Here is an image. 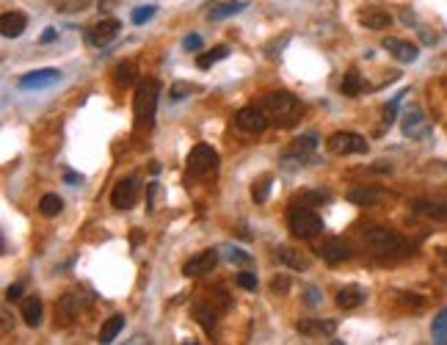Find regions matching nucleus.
Segmentation results:
<instances>
[{"instance_id": "obj_6", "label": "nucleus", "mask_w": 447, "mask_h": 345, "mask_svg": "<svg viewBox=\"0 0 447 345\" xmlns=\"http://www.w3.org/2000/svg\"><path fill=\"white\" fill-rule=\"evenodd\" d=\"M326 149H329L331 155H340V158H345V155H365V152H368V141H365V136H359V133H345V130H340V133L329 136Z\"/></svg>"}, {"instance_id": "obj_16", "label": "nucleus", "mask_w": 447, "mask_h": 345, "mask_svg": "<svg viewBox=\"0 0 447 345\" xmlns=\"http://www.w3.org/2000/svg\"><path fill=\"white\" fill-rule=\"evenodd\" d=\"M384 50H389L400 64H411V61H417V56H420L417 45H411V42H406V39H395V36H386V39H384Z\"/></svg>"}, {"instance_id": "obj_44", "label": "nucleus", "mask_w": 447, "mask_h": 345, "mask_svg": "<svg viewBox=\"0 0 447 345\" xmlns=\"http://www.w3.org/2000/svg\"><path fill=\"white\" fill-rule=\"evenodd\" d=\"M56 36H58V31H56V28H47L39 42H42V45H50V42H56Z\"/></svg>"}, {"instance_id": "obj_42", "label": "nucleus", "mask_w": 447, "mask_h": 345, "mask_svg": "<svg viewBox=\"0 0 447 345\" xmlns=\"http://www.w3.org/2000/svg\"><path fill=\"white\" fill-rule=\"evenodd\" d=\"M182 45H185V50H199V47H202V36H199V33H191V36H185Z\"/></svg>"}, {"instance_id": "obj_19", "label": "nucleus", "mask_w": 447, "mask_h": 345, "mask_svg": "<svg viewBox=\"0 0 447 345\" xmlns=\"http://www.w3.org/2000/svg\"><path fill=\"white\" fill-rule=\"evenodd\" d=\"M25 25H28V20H25V14H19V11H6V14L0 17V31H3L6 39L22 36Z\"/></svg>"}, {"instance_id": "obj_43", "label": "nucleus", "mask_w": 447, "mask_h": 345, "mask_svg": "<svg viewBox=\"0 0 447 345\" xmlns=\"http://www.w3.org/2000/svg\"><path fill=\"white\" fill-rule=\"evenodd\" d=\"M19 293H22V284H11V287L6 290V301H17Z\"/></svg>"}, {"instance_id": "obj_12", "label": "nucleus", "mask_w": 447, "mask_h": 345, "mask_svg": "<svg viewBox=\"0 0 447 345\" xmlns=\"http://www.w3.org/2000/svg\"><path fill=\"white\" fill-rule=\"evenodd\" d=\"M119 31H122V22H119V20H102V22H97V25L88 31V42H91L94 47H108V45L119 36Z\"/></svg>"}, {"instance_id": "obj_15", "label": "nucleus", "mask_w": 447, "mask_h": 345, "mask_svg": "<svg viewBox=\"0 0 447 345\" xmlns=\"http://www.w3.org/2000/svg\"><path fill=\"white\" fill-rule=\"evenodd\" d=\"M298 335L304 337H329L337 332V323L334 321H323V318H304L296 323Z\"/></svg>"}, {"instance_id": "obj_34", "label": "nucleus", "mask_w": 447, "mask_h": 345, "mask_svg": "<svg viewBox=\"0 0 447 345\" xmlns=\"http://www.w3.org/2000/svg\"><path fill=\"white\" fill-rule=\"evenodd\" d=\"M194 91H196V86H194V83H174V86H171V91H168V97H171L174 102H180V100L191 97Z\"/></svg>"}, {"instance_id": "obj_26", "label": "nucleus", "mask_w": 447, "mask_h": 345, "mask_svg": "<svg viewBox=\"0 0 447 345\" xmlns=\"http://www.w3.org/2000/svg\"><path fill=\"white\" fill-rule=\"evenodd\" d=\"M125 329V315H113V318H108L105 323H102V329H100V343H113L116 337H119V332Z\"/></svg>"}, {"instance_id": "obj_14", "label": "nucleus", "mask_w": 447, "mask_h": 345, "mask_svg": "<svg viewBox=\"0 0 447 345\" xmlns=\"http://www.w3.org/2000/svg\"><path fill=\"white\" fill-rule=\"evenodd\" d=\"M386 197H389V194L381 191V188H375V185H354V188L345 194V199H348L351 205H359V207L378 205V202H384Z\"/></svg>"}, {"instance_id": "obj_8", "label": "nucleus", "mask_w": 447, "mask_h": 345, "mask_svg": "<svg viewBox=\"0 0 447 345\" xmlns=\"http://www.w3.org/2000/svg\"><path fill=\"white\" fill-rule=\"evenodd\" d=\"M268 116L262 108H240L235 114V128L243 130V133H251V136H260L265 128H268Z\"/></svg>"}, {"instance_id": "obj_30", "label": "nucleus", "mask_w": 447, "mask_h": 345, "mask_svg": "<svg viewBox=\"0 0 447 345\" xmlns=\"http://www.w3.org/2000/svg\"><path fill=\"white\" fill-rule=\"evenodd\" d=\"M226 56H229V47H226V45H219V47H213L210 53L199 56V59H196V64H199V69H210L216 61H224Z\"/></svg>"}, {"instance_id": "obj_39", "label": "nucleus", "mask_w": 447, "mask_h": 345, "mask_svg": "<svg viewBox=\"0 0 447 345\" xmlns=\"http://www.w3.org/2000/svg\"><path fill=\"white\" fill-rule=\"evenodd\" d=\"M237 284H240L243 290H257V274H251V271L237 274Z\"/></svg>"}, {"instance_id": "obj_36", "label": "nucleus", "mask_w": 447, "mask_h": 345, "mask_svg": "<svg viewBox=\"0 0 447 345\" xmlns=\"http://www.w3.org/2000/svg\"><path fill=\"white\" fill-rule=\"evenodd\" d=\"M133 80H136L133 64H119V67H116V83H119V86H130Z\"/></svg>"}, {"instance_id": "obj_11", "label": "nucleus", "mask_w": 447, "mask_h": 345, "mask_svg": "<svg viewBox=\"0 0 447 345\" xmlns=\"http://www.w3.org/2000/svg\"><path fill=\"white\" fill-rule=\"evenodd\" d=\"M317 254L323 257V263L337 266V263L351 260V257H354V249H351V243H345V240H340V238H331V240H326V243L317 249Z\"/></svg>"}, {"instance_id": "obj_17", "label": "nucleus", "mask_w": 447, "mask_h": 345, "mask_svg": "<svg viewBox=\"0 0 447 345\" xmlns=\"http://www.w3.org/2000/svg\"><path fill=\"white\" fill-rule=\"evenodd\" d=\"M86 304H88V296H86L83 290H70L67 296H61V301H58L56 312H61L64 318H74Z\"/></svg>"}, {"instance_id": "obj_40", "label": "nucleus", "mask_w": 447, "mask_h": 345, "mask_svg": "<svg viewBox=\"0 0 447 345\" xmlns=\"http://www.w3.org/2000/svg\"><path fill=\"white\" fill-rule=\"evenodd\" d=\"M271 290L279 293V296H285V293L290 290V279H288V276H276V279L271 282Z\"/></svg>"}, {"instance_id": "obj_37", "label": "nucleus", "mask_w": 447, "mask_h": 345, "mask_svg": "<svg viewBox=\"0 0 447 345\" xmlns=\"http://www.w3.org/2000/svg\"><path fill=\"white\" fill-rule=\"evenodd\" d=\"M155 11H157V6H139V8L133 11V25H144V22H149V20L155 17Z\"/></svg>"}, {"instance_id": "obj_45", "label": "nucleus", "mask_w": 447, "mask_h": 345, "mask_svg": "<svg viewBox=\"0 0 447 345\" xmlns=\"http://www.w3.org/2000/svg\"><path fill=\"white\" fill-rule=\"evenodd\" d=\"M304 293H306V304H317V301H320V298H317V290H315V287H306Z\"/></svg>"}, {"instance_id": "obj_9", "label": "nucleus", "mask_w": 447, "mask_h": 345, "mask_svg": "<svg viewBox=\"0 0 447 345\" xmlns=\"http://www.w3.org/2000/svg\"><path fill=\"white\" fill-rule=\"evenodd\" d=\"M61 72L58 69H36V72H28L19 77V89L22 91H39V89H53L61 83Z\"/></svg>"}, {"instance_id": "obj_10", "label": "nucleus", "mask_w": 447, "mask_h": 345, "mask_svg": "<svg viewBox=\"0 0 447 345\" xmlns=\"http://www.w3.org/2000/svg\"><path fill=\"white\" fill-rule=\"evenodd\" d=\"M216 266H219V252H216V249H205V252L194 254V257L182 266V274L185 276H205V274H210Z\"/></svg>"}, {"instance_id": "obj_18", "label": "nucleus", "mask_w": 447, "mask_h": 345, "mask_svg": "<svg viewBox=\"0 0 447 345\" xmlns=\"http://www.w3.org/2000/svg\"><path fill=\"white\" fill-rule=\"evenodd\" d=\"M274 257H276L282 266L293 268V271H306V268H309V257L296 252V249H290V246H276V249H274Z\"/></svg>"}, {"instance_id": "obj_3", "label": "nucleus", "mask_w": 447, "mask_h": 345, "mask_svg": "<svg viewBox=\"0 0 447 345\" xmlns=\"http://www.w3.org/2000/svg\"><path fill=\"white\" fill-rule=\"evenodd\" d=\"M365 243L378 257H392V254H406L409 252V243L395 229H386V227H368L365 229Z\"/></svg>"}, {"instance_id": "obj_20", "label": "nucleus", "mask_w": 447, "mask_h": 345, "mask_svg": "<svg viewBox=\"0 0 447 345\" xmlns=\"http://www.w3.org/2000/svg\"><path fill=\"white\" fill-rule=\"evenodd\" d=\"M365 304V290L359 284H348L343 290H337V307L340 309H356Z\"/></svg>"}, {"instance_id": "obj_5", "label": "nucleus", "mask_w": 447, "mask_h": 345, "mask_svg": "<svg viewBox=\"0 0 447 345\" xmlns=\"http://www.w3.org/2000/svg\"><path fill=\"white\" fill-rule=\"evenodd\" d=\"M288 227H290V232L296 238L309 240V238H317L323 232V218L315 210H309V207H296L288 215Z\"/></svg>"}, {"instance_id": "obj_24", "label": "nucleus", "mask_w": 447, "mask_h": 345, "mask_svg": "<svg viewBox=\"0 0 447 345\" xmlns=\"http://www.w3.org/2000/svg\"><path fill=\"white\" fill-rule=\"evenodd\" d=\"M194 318H196V323L207 332V335H213V329H216V309H213V301L210 304H202V301H196L194 304Z\"/></svg>"}, {"instance_id": "obj_21", "label": "nucleus", "mask_w": 447, "mask_h": 345, "mask_svg": "<svg viewBox=\"0 0 447 345\" xmlns=\"http://www.w3.org/2000/svg\"><path fill=\"white\" fill-rule=\"evenodd\" d=\"M359 22L365 25V28H370V31H384V28H389V22H392V17L384 11V8H365L362 14H359Z\"/></svg>"}, {"instance_id": "obj_33", "label": "nucleus", "mask_w": 447, "mask_h": 345, "mask_svg": "<svg viewBox=\"0 0 447 345\" xmlns=\"http://www.w3.org/2000/svg\"><path fill=\"white\" fill-rule=\"evenodd\" d=\"M56 11H64V14H74V11H83L91 6V0H50Z\"/></svg>"}, {"instance_id": "obj_35", "label": "nucleus", "mask_w": 447, "mask_h": 345, "mask_svg": "<svg viewBox=\"0 0 447 345\" xmlns=\"http://www.w3.org/2000/svg\"><path fill=\"white\" fill-rule=\"evenodd\" d=\"M406 94H409V89H403V91H400V94H398V97H395L392 102H386V105H384V125H392V122H395L398 105H400V100H403Z\"/></svg>"}, {"instance_id": "obj_22", "label": "nucleus", "mask_w": 447, "mask_h": 345, "mask_svg": "<svg viewBox=\"0 0 447 345\" xmlns=\"http://www.w3.org/2000/svg\"><path fill=\"white\" fill-rule=\"evenodd\" d=\"M19 315H22V321H25L31 329H36V326L42 323V298H39V296L25 298L22 307H19Z\"/></svg>"}, {"instance_id": "obj_28", "label": "nucleus", "mask_w": 447, "mask_h": 345, "mask_svg": "<svg viewBox=\"0 0 447 345\" xmlns=\"http://www.w3.org/2000/svg\"><path fill=\"white\" fill-rule=\"evenodd\" d=\"M61 210H64V199H61L58 194H45V197H42L39 213H42L45 218H53V215H58Z\"/></svg>"}, {"instance_id": "obj_23", "label": "nucleus", "mask_w": 447, "mask_h": 345, "mask_svg": "<svg viewBox=\"0 0 447 345\" xmlns=\"http://www.w3.org/2000/svg\"><path fill=\"white\" fill-rule=\"evenodd\" d=\"M246 8V0H224V3H210L207 6V17L210 20H224L232 14H240Z\"/></svg>"}, {"instance_id": "obj_1", "label": "nucleus", "mask_w": 447, "mask_h": 345, "mask_svg": "<svg viewBox=\"0 0 447 345\" xmlns=\"http://www.w3.org/2000/svg\"><path fill=\"white\" fill-rule=\"evenodd\" d=\"M260 108L265 111L268 122L276 125V128H293L301 119V102L290 91H271V94H265Z\"/></svg>"}, {"instance_id": "obj_41", "label": "nucleus", "mask_w": 447, "mask_h": 345, "mask_svg": "<svg viewBox=\"0 0 447 345\" xmlns=\"http://www.w3.org/2000/svg\"><path fill=\"white\" fill-rule=\"evenodd\" d=\"M301 199H304V202H329L331 194H329V191H309V194H304Z\"/></svg>"}, {"instance_id": "obj_25", "label": "nucleus", "mask_w": 447, "mask_h": 345, "mask_svg": "<svg viewBox=\"0 0 447 345\" xmlns=\"http://www.w3.org/2000/svg\"><path fill=\"white\" fill-rule=\"evenodd\" d=\"M315 146H317V138H315V136H301V138H296V141H293V146L288 149V158H296L298 163H304L306 158H312Z\"/></svg>"}, {"instance_id": "obj_32", "label": "nucleus", "mask_w": 447, "mask_h": 345, "mask_svg": "<svg viewBox=\"0 0 447 345\" xmlns=\"http://www.w3.org/2000/svg\"><path fill=\"white\" fill-rule=\"evenodd\" d=\"M271 183H274L271 177H260V180L251 185V199H254L257 205H262V202L271 197Z\"/></svg>"}, {"instance_id": "obj_27", "label": "nucleus", "mask_w": 447, "mask_h": 345, "mask_svg": "<svg viewBox=\"0 0 447 345\" xmlns=\"http://www.w3.org/2000/svg\"><path fill=\"white\" fill-rule=\"evenodd\" d=\"M414 213L417 215H425V218H437V221H447V205H439V202H414Z\"/></svg>"}, {"instance_id": "obj_4", "label": "nucleus", "mask_w": 447, "mask_h": 345, "mask_svg": "<svg viewBox=\"0 0 447 345\" xmlns=\"http://www.w3.org/2000/svg\"><path fill=\"white\" fill-rule=\"evenodd\" d=\"M219 171V152L207 144H199L191 149L188 155V163H185V180L194 183V180H207L210 174Z\"/></svg>"}, {"instance_id": "obj_38", "label": "nucleus", "mask_w": 447, "mask_h": 345, "mask_svg": "<svg viewBox=\"0 0 447 345\" xmlns=\"http://www.w3.org/2000/svg\"><path fill=\"white\" fill-rule=\"evenodd\" d=\"M221 252L229 263H249V254H243V252H240V249H235V246H224Z\"/></svg>"}, {"instance_id": "obj_29", "label": "nucleus", "mask_w": 447, "mask_h": 345, "mask_svg": "<svg viewBox=\"0 0 447 345\" xmlns=\"http://www.w3.org/2000/svg\"><path fill=\"white\" fill-rule=\"evenodd\" d=\"M362 91V75L356 69H348L345 77H343V94L345 97H356Z\"/></svg>"}, {"instance_id": "obj_7", "label": "nucleus", "mask_w": 447, "mask_h": 345, "mask_svg": "<svg viewBox=\"0 0 447 345\" xmlns=\"http://www.w3.org/2000/svg\"><path fill=\"white\" fill-rule=\"evenodd\" d=\"M139 188H141V180H139L136 174L127 177V180H119V183L113 185L111 205L116 207V210H130V207L136 205V199H139Z\"/></svg>"}, {"instance_id": "obj_31", "label": "nucleus", "mask_w": 447, "mask_h": 345, "mask_svg": "<svg viewBox=\"0 0 447 345\" xmlns=\"http://www.w3.org/2000/svg\"><path fill=\"white\" fill-rule=\"evenodd\" d=\"M431 337H434V343H447V307L434 318V323H431Z\"/></svg>"}, {"instance_id": "obj_46", "label": "nucleus", "mask_w": 447, "mask_h": 345, "mask_svg": "<svg viewBox=\"0 0 447 345\" xmlns=\"http://www.w3.org/2000/svg\"><path fill=\"white\" fill-rule=\"evenodd\" d=\"M64 183H70V185H74V183H83V174H74V171H67V174H64Z\"/></svg>"}, {"instance_id": "obj_13", "label": "nucleus", "mask_w": 447, "mask_h": 345, "mask_svg": "<svg viewBox=\"0 0 447 345\" xmlns=\"http://www.w3.org/2000/svg\"><path fill=\"white\" fill-rule=\"evenodd\" d=\"M403 136L411 138V141H420V138H425L431 133V125H428V119L423 116V111L420 108H411L406 116H403Z\"/></svg>"}, {"instance_id": "obj_2", "label": "nucleus", "mask_w": 447, "mask_h": 345, "mask_svg": "<svg viewBox=\"0 0 447 345\" xmlns=\"http://www.w3.org/2000/svg\"><path fill=\"white\" fill-rule=\"evenodd\" d=\"M157 97H160V86L157 80H141L136 89V100H133V114H136V130H149L157 114Z\"/></svg>"}]
</instances>
